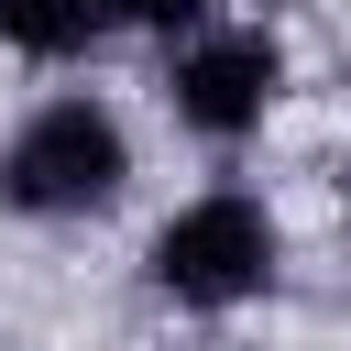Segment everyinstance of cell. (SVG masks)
<instances>
[{
    "instance_id": "obj_1",
    "label": "cell",
    "mask_w": 351,
    "mask_h": 351,
    "mask_svg": "<svg viewBox=\"0 0 351 351\" xmlns=\"http://www.w3.org/2000/svg\"><path fill=\"white\" fill-rule=\"evenodd\" d=\"M121 186H132V143H121V121L88 88L77 99H44L0 143V208H22V219H88Z\"/></svg>"
},
{
    "instance_id": "obj_2",
    "label": "cell",
    "mask_w": 351,
    "mask_h": 351,
    "mask_svg": "<svg viewBox=\"0 0 351 351\" xmlns=\"http://www.w3.org/2000/svg\"><path fill=\"white\" fill-rule=\"evenodd\" d=\"M154 296H176V307H252L263 285H274V263H285V241H274V208L263 197H241V186H208V197H186L165 230H154Z\"/></svg>"
},
{
    "instance_id": "obj_3",
    "label": "cell",
    "mask_w": 351,
    "mask_h": 351,
    "mask_svg": "<svg viewBox=\"0 0 351 351\" xmlns=\"http://www.w3.org/2000/svg\"><path fill=\"white\" fill-rule=\"evenodd\" d=\"M165 99H176V121L197 132V143H241V132H263V110L285 99V44L274 33H252V22H230V33H186L176 44V66H165Z\"/></svg>"
},
{
    "instance_id": "obj_4",
    "label": "cell",
    "mask_w": 351,
    "mask_h": 351,
    "mask_svg": "<svg viewBox=\"0 0 351 351\" xmlns=\"http://www.w3.org/2000/svg\"><path fill=\"white\" fill-rule=\"evenodd\" d=\"M110 22H121V0H0V44H11V55H33V66L88 55Z\"/></svg>"
},
{
    "instance_id": "obj_5",
    "label": "cell",
    "mask_w": 351,
    "mask_h": 351,
    "mask_svg": "<svg viewBox=\"0 0 351 351\" xmlns=\"http://www.w3.org/2000/svg\"><path fill=\"white\" fill-rule=\"evenodd\" d=\"M219 0H121V22H143V33H197Z\"/></svg>"
},
{
    "instance_id": "obj_6",
    "label": "cell",
    "mask_w": 351,
    "mask_h": 351,
    "mask_svg": "<svg viewBox=\"0 0 351 351\" xmlns=\"http://www.w3.org/2000/svg\"><path fill=\"white\" fill-rule=\"evenodd\" d=\"M340 186H351V176H340Z\"/></svg>"
}]
</instances>
